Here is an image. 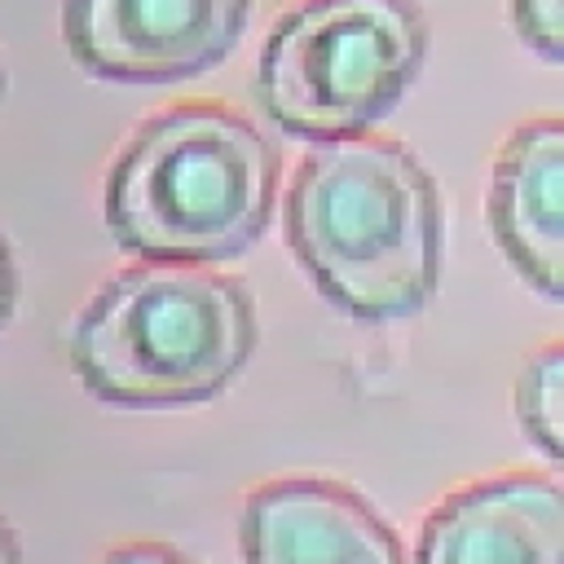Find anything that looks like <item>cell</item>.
I'll return each instance as SVG.
<instances>
[{"label":"cell","mask_w":564,"mask_h":564,"mask_svg":"<svg viewBox=\"0 0 564 564\" xmlns=\"http://www.w3.org/2000/svg\"><path fill=\"white\" fill-rule=\"evenodd\" d=\"M0 564H22V546H18V538H13L4 516H0Z\"/></svg>","instance_id":"obj_13"},{"label":"cell","mask_w":564,"mask_h":564,"mask_svg":"<svg viewBox=\"0 0 564 564\" xmlns=\"http://www.w3.org/2000/svg\"><path fill=\"white\" fill-rule=\"evenodd\" d=\"M242 564H405L388 520L348 485L286 476L260 485L238 520Z\"/></svg>","instance_id":"obj_6"},{"label":"cell","mask_w":564,"mask_h":564,"mask_svg":"<svg viewBox=\"0 0 564 564\" xmlns=\"http://www.w3.org/2000/svg\"><path fill=\"white\" fill-rule=\"evenodd\" d=\"M101 564H194V560L163 542H128V546H115Z\"/></svg>","instance_id":"obj_11"},{"label":"cell","mask_w":564,"mask_h":564,"mask_svg":"<svg viewBox=\"0 0 564 564\" xmlns=\"http://www.w3.org/2000/svg\"><path fill=\"white\" fill-rule=\"evenodd\" d=\"M256 352L251 295L198 264H132L97 286L70 335L79 383L123 410L198 405Z\"/></svg>","instance_id":"obj_3"},{"label":"cell","mask_w":564,"mask_h":564,"mask_svg":"<svg viewBox=\"0 0 564 564\" xmlns=\"http://www.w3.org/2000/svg\"><path fill=\"white\" fill-rule=\"evenodd\" d=\"M516 423L524 441L564 471V339L538 348L516 379Z\"/></svg>","instance_id":"obj_9"},{"label":"cell","mask_w":564,"mask_h":564,"mask_svg":"<svg viewBox=\"0 0 564 564\" xmlns=\"http://www.w3.org/2000/svg\"><path fill=\"white\" fill-rule=\"evenodd\" d=\"M286 238L308 282L366 326L423 313L441 286V194L388 137L313 145L286 189Z\"/></svg>","instance_id":"obj_1"},{"label":"cell","mask_w":564,"mask_h":564,"mask_svg":"<svg viewBox=\"0 0 564 564\" xmlns=\"http://www.w3.org/2000/svg\"><path fill=\"white\" fill-rule=\"evenodd\" d=\"M247 18L251 0H62V40L97 79L176 84L212 70Z\"/></svg>","instance_id":"obj_5"},{"label":"cell","mask_w":564,"mask_h":564,"mask_svg":"<svg viewBox=\"0 0 564 564\" xmlns=\"http://www.w3.org/2000/svg\"><path fill=\"white\" fill-rule=\"evenodd\" d=\"M485 220L516 278L564 304V115L511 128L489 167Z\"/></svg>","instance_id":"obj_8"},{"label":"cell","mask_w":564,"mask_h":564,"mask_svg":"<svg viewBox=\"0 0 564 564\" xmlns=\"http://www.w3.org/2000/svg\"><path fill=\"white\" fill-rule=\"evenodd\" d=\"M511 26L542 62H564V0H507Z\"/></svg>","instance_id":"obj_10"},{"label":"cell","mask_w":564,"mask_h":564,"mask_svg":"<svg viewBox=\"0 0 564 564\" xmlns=\"http://www.w3.org/2000/svg\"><path fill=\"white\" fill-rule=\"evenodd\" d=\"M414 564H564V485L502 471L454 489L423 520Z\"/></svg>","instance_id":"obj_7"},{"label":"cell","mask_w":564,"mask_h":564,"mask_svg":"<svg viewBox=\"0 0 564 564\" xmlns=\"http://www.w3.org/2000/svg\"><path fill=\"white\" fill-rule=\"evenodd\" d=\"M427 57L419 0H300L282 13L256 62V101L295 141L366 137Z\"/></svg>","instance_id":"obj_4"},{"label":"cell","mask_w":564,"mask_h":564,"mask_svg":"<svg viewBox=\"0 0 564 564\" xmlns=\"http://www.w3.org/2000/svg\"><path fill=\"white\" fill-rule=\"evenodd\" d=\"M0 101H4V66H0Z\"/></svg>","instance_id":"obj_14"},{"label":"cell","mask_w":564,"mask_h":564,"mask_svg":"<svg viewBox=\"0 0 564 564\" xmlns=\"http://www.w3.org/2000/svg\"><path fill=\"white\" fill-rule=\"evenodd\" d=\"M13 308H18V264H13V251H9V242L0 234V335H4V326L13 317Z\"/></svg>","instance_id":"obj_12"},{"label":"cell","mask_w":564,"mask_h":564,"mask_svg":"<svg viewBox=\"0 0 564 564\" xmlns=\"http://www.w3.org/2000/svg\"><path fill=\"white\" fill-rule=\"evenodd\" d=\"M278 159L256 123L185 101L132 132L106 176V229L145 264H220L260 242Z\"/></svg>","instance_id":"obj_2"}]
</instances>
